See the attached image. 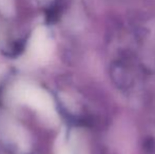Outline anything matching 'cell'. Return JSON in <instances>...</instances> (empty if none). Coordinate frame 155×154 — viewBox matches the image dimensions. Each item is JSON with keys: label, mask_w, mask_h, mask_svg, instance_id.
<instances>
[{"label": "cell", "mask_w": 155, "mask_h": 154, "mask_svg": "<svg viewBox=\"0 0 155 154\" xmlns=\"http://www.w3.org/2000/svg\"><path fill=\"white\" fill-rule=\"evenodd\" d=\"M52 53L51 42L48 40L45 30H37L30 42V54L37 61H45Z\"/></svg>", "instance_id": "7a4b0ae2"}, {"label": "cell", "mask_w": 155, "mask_h": 154, "mask_svg": "<svg viewBox=\"0 0 155 154\" xmlns=\"http://www.w3.org/2000/svg\"><path fill=\"white\" fill-rule=\"evenodd\" d=\"M16 95L18 99L29 105L33 109L37 110L48 118L53 119L56 117L53 99L45 91L36 87L23 86L17 89Z\"/></svg>", "instance_id": "6da1fadb"}, {"label": "cell", "mask_w": 155, "mask_h": 154, "mask_svg": "<svg viewBox=\"0 0 155 154\" xmlns=\"http://www.w3.org/2000/svg\"><path fill=\"white\" fill-rule=\"evenodd\" d=\"M57 154H73L71 151V149L69 148L68 146L65 145H61L60 147H58V150H57Z\"/></svg>", "instance_id": "3957f363"}]
</instances>
